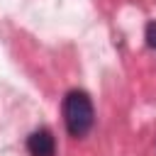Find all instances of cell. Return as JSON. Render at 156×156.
<instances>
[{
    "label": "cell",
    "instance_id": "obj_1",
    "mask_svg": "<svg viewBox=\"0 0 156 156\" xmlns=\"http://www.w3.org/2000/svg\"><path fill=\"white\" fill-rule=\"evenodd\" d=\"M93 119H95V112H93V102H90L88 93L71 90L63 98V122H66L68 134L71 136L88 134L93 127Z\"/></svg>",
    "mask_w": 156,
    "mask_h": 156
},
{
    "label": "cell",
    "instance_id": "obj_2",
    "mask_svg": "<svg viewBox=\"0 0 156 156\" xmlns=\"http://www.w3.org/2000/svg\"><path fill=\"white\" fill-rule=\"evenodd\" d=\"M27 149L32 156H54L56 151V144H54V136L49 129H37L29 134L27 139Z\"/></svg>",
    "mask_w": 156,
    "mask_h": 156
},
{
    "label": "cell",
    "instance_id": "obj_3",
    "mask_svg": "<svg viewBox=\"0 0 156 156\" xmlns=\"http://www.w3.org/2000/svg\"><path fill=\"white\" fill-rule=\"evenodd\" d=\"M144 39H146V44H149L151 49H156V20L146 24V32H144Z\"/></svg>",
    "mask_w": 156,
    "mask_h": 156
}]
</instances>
